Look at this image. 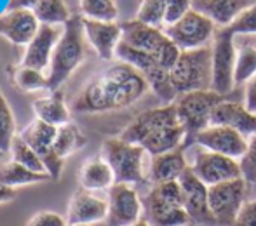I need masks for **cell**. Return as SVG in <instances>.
I'll return each mask as SVG.
<instances>
[{
	"label": "cell",
	"instance_id": "6da1fadb",
	"mask_svg": "<svg viewBox=\"0 0 256 226\" xmlns=\"http://www.w3.org/2000/svg\"><path fill=\"white\" fill-rule=\"evenodd\" d=\"M150 91L146 78L128 63H115L92 77L77 94L72 108L77 113H103L122 110Z\"/></svg>",
	"mask_w": 256,
	"mask_h": 226
},
{
	"label": "cell",
	"instance_id": "7a4b0ae2",
	"mask_svg": "<svg viewBox=\"0 0 256 226\" xmlns=\"http://www.w3.org/2000/svg\"><path fill=\"white\" fill-rule=\"evenodd\" d=\"M84 24L82 16L75 14L64 23L63 33L54 47L51 66L48 73V91H58L64 82L70 78V75L82 64L86 57V44H84Z\"/></svg>",
	"mask_w": 256,
	"mask_h": 226
},
{
	"label": "cell",
	"instance_id": "3957f363",
	"mask_svg": "<svg viewBox=\"0 0 256 226\" xmlns=\"http://www.w3.org/2000/svg\"><path fill=\"white\" fill-rule=\"evenodd\" d=\"M171 82L176 92L186 94L211 91L212 85V47L204 45L192 51H182L171 70Z\"/></svg>",
	"mask_w": 256,
	"mask_h": 226
},
{
	"label": "cell",
	"instance_id": "277c9868",
	"mask_svg": "<svg viewBox=\"0 0 256 226\" xmlns=\"http://www.w3.org/2000/svg\"><path fill=\"white\" fill-rule=\"evenodd\" d=\"M122 28V42L129 44L131 47H136L140 51H145L152 54L158 63L169 71L176 64L182 51L178 45L166 35L164 30L152 24L142 23L138 19L124 21L120 23Z\"/></svg>",
	"mask_w": 256,
	"mask_h": 226
},
{
	"label": "cell",
	"instance_id": "5b68a950",
	"mask_svg": "<svg viewBox=\"0 0 256 226\" xmlns=\"http://www.w3.org/2000/svg\"><path fill=\"white\" fill-rule=\"evenodd\" d=\"M225 99L226 96H222L214 91L186 92V94H180L176 98V112H178V118L186 132L183 148L192 146L194 138L211 125L212 112Z\"/></svg>",
	"mask_w": 256,
	"mask_h": 226
},
{
	"label": "cell",
	"instance_id": "8992f818",
	"mask_svg": "<svg viewBox=\"0 0 256 226\" xmlns=\"http://www.w3.org/2000/svg\"><path fill=\"white\" fill-rule=\"evenodd\" d=\"M145 148L132 145L120 138L104 139L102 146V157L110 164L115 174V183L138 185L145 183Z\"/></svg>",
	"mask_w": 256,
	"mask_h": 226
},
{
	"label": "cell",
	"instance_id": "52a82bcc",
	"mask_svg": "<svg viewBox=\"0 0 256 226\" xmlns=\"http://www.w3.org/2000/svg\"><path fill=\"white\" fill-rule=\"evenodd\" d=\"M115 56L122 63H128L132 68H136L146 78L150 89L160 98V101L164 105H171V103L176 101L178 92H176L174 85L171 82V71L162 66L152 54L140 51L136 47H131L129 44L120 40V44L117 45V51H115Z\"/></svg>",
	"mask_w": 256,
	"mask_h": 226
},
{
	"label": "cell",
	"instance_id": "ba28073f",
	"mask_svg": "<svg viewBox=\"0 0 256 226\" xmlns=\"http://www.w3.org/2000/svg\"><path fill=\"white\" fill-rule=\"evenodd\" d=\"M212 85L211 91L226 96L234 91V68H236V33L226 28H218L212 38Z\"/></svg>",
	"mask_w": 256,
	"mask_h": 226
},
{
	"label": "cell",
	"instance_id": "9c48e42d",
	"mask_svg": "<svg viewBox=\"0 0 256 226\" xmlns=\"http://www.w3.org/2000/svg\"><path fill=\"white\" fill-rule=\"evenodd\" d=\"M246 179L237 178L209 186V209L222 226H234L246 200Z\"/></svg>",
	"mask_w": 256,
	"mask_h": 226
},
{
	"label": "cell",
	"instance_id": "30bf717a",
	"mask_svg": "<svg viewBox=\"0 0 256 226\" xmlns=\"http://www.w3.org/2000/svg\"><path fill=\"white\" fill-rule=\"evenodd\" d=\"M164 31L178 45L180 51H192L204 47L211 38H214L216 24L204 14L190 9L182 19L168 26Z\"/></svg>",
	"mask_w": 256,
	"mask_h": 226
},
{
	"label": "cell",
	"instance_id": "8fae6325",
	"mask_svg": "<svg viewBox=\"0 0 256 226\" xmlns=\"http://www.w3.org/2000/svg\"><path fill=\"white\" fill-rule=\"evenodd\" d=\"M56 134H58L56 125L48 124V122L40 120L37 117L20 132V138L32 150H35L38 153V157L42 159L46 171L52 178V181H58L61 178V171H63L64 166V160L58 159L52 153V145H54V139H56Z\"/></svg>",
	"mask_w": 256,
	"mask_h": 226
},
{
	"label": "cell",
	"instance_id": "7c38bea8",
	"mask_svg": "<svg viewBox=\"0 0 256 226\" xmlns=\"http://www.w3.org/2000/svg\"><path fill=\"white\" fill-rule=\"evenodd\" d=\"M143 200L132 185L115 183L108 190L106 226H132L142 221Z\"/></svg>",
	"mask_w": 256,
	"mask_h": 226
},
{
	"label": "cell",
	"instance_id": "4fadbf2b",
	"mask_svg": "<svg viewBox=\"0 0 256 226\" xmlns=\"http://www.w3.org/2000/svg\"><path fill=\"white\" fill-rule=\"evenodd\" d=\"M190 169L208 186H214L220 185V183L230 181V179L242 178L239 160L222 155V153L209 152V150H204L200 146L197 150L196 159H194Z\"/></svg>",
	"mask_w": 256,
	"mask_h": 226
},
{
	"label": "cell",
	"instance_id": "5bb4252c",
	"mask_svg": "<svg viewBox=\"0 0 256 226\" xmlns=\"http://www.w3.org/2000/svg\"><path fill=\"white\" fill-rule=\"evenodd\" d=\"M182 124L178 118V112H176V105H164L160 108H152L146 112L140 113L124 131L120 132L118 138L124 139L132 145H142L148 136L154 132L160 131V129L168 127V125Z\"/></svg>",
	"mask_w": 256,
	"mask_h": 226
},
{
	"label": "cell",
	"instance_id": "9a60e30c",
	"mask_svg": "<svg viewBox=\"0 0 256 226\" xmlns=\"http://www.w3.org/2000/svg\"><path fill=\"white\" fill-rule=\"evenodd\" d=\"M248 143L250 141L234 129L225 127V125H209L194 138L192 145L240 160L248 150Z\"/></svg>",
	"mask_w": 256,
	"mask_h": 226
},
{
	"label": "cell",
	"instance_id": "2e32d148",
	"mask_svg": "<svg viewBox=\"0 0 256 226\" xmlns=\"http://www.w3.org/2000/svg\"><path fill=\"white\" fill-rule=\"evenodd\" d=\"M178 181L183 190V207H185L190 221L199 225L216 223L214 216L209 209V186L204 185L190 167L183 172Z\"/></svg>",
	"mask_w": 256,
	"mask_h": 226
},
{
	"label": "cell",
	"instance_id": "e0dca14e",
	"mask_svg": "<svg viewBox=\"0 0 256 226\" xmlns=\"http://www.w3.org/2000/svg\"><path fill=\"white\" fill-rule=\"evenodd\" d=\"M106 214H108V200L100 199L98 195H94V192L78 188L72 195L70 202H68L66 223L72 226L75 225L92 226L106 220Z\"/></svg>",
	"mask_w": 256,
	"mask_h": 226
},
{
	"label": "cell",
	"instance_id": "ac0fdd59",
	"mask_svg": "<svg viewBox=\"0 0 256 226\" xmlns=\"http://www.w3.org/2000/svg\"><path fill=\"white\" fill-rule=\"evenodd\" d=\"M38 28L40 23L30 9L6 10L0 14V35L14 45H28Z\"/></svg>",
	"mask_w": 256,
	"mask_h": 226
},
{
	"label": "cell",
	"instance_id": "d6986e66",
	"mask_svg": "<svg viewBox=\"0 0 256 226\" xmlns=\"http://www.w3.org/2000/svg\"><path fill=\"white\" fill-rule=\"evenodd\" d=\"M82 24H84L86 38L94 47L96 54L104 61L114 59L117 45L122 40L120 23L117 21L108 23V21H94L82 17Z\"/></svg>",
	"mask_w": 256,
	"mask_h": 226
},
{
	"label": "cell",
	"instance_id": "ffe728a7",
	"mask_svg": "<svg viewBox=\"0 0 256 226\" xmlns=\"http://www.w3.org/2000/svg\"><path fill=\"white\" fill-rule=\"evenodd\" d=\"M61 33H63V31L58 30L54 24H40V28H38L34 40L24 49L23 59H21L20 64L35 68V70H40V71L49 68L51 66V57H52L54 47H56Z\"/></svg>",
	"mask_w": 256,
	"mask_h": 226
},
{
	"label": "cell",
	"instance_id": "44dd1931",
	"mask_svg": "<svg viewBox=\"0 0 256 226\" xmlns=\"http://www.w3.org/2000/svg\"><path fill=\"white\" fill-rule=\"evenodd\" d=\"M145 221L150 226H190V218L185 207L172 206L155 193L152 188L143 199Z\"/></svg>",
	"mask_w": 256,
	"mask_h": 226
},
{
	"label": "cell",
	"instance_id": "7402d4cb",
	"mask_svg": "<svg viewBox=\"0 0 256 226\" xmlns=\"http://www.w3.org/2000/svg\"><path fill=\"white\" fill-rule=\"evenodd\" d=\"M211 125H225L240 132L244 138H253L256 136V113L240 103L225 99L212 112Z\"/></svg>",
	"mask_w": 256,
	"mask_h": 226
},
{
	"label": "cell",
	"instance_id": "603a6c76",
	"mask_svg": "<svg viewBox=\"0 0 256 226\" xmlns=\"http://www.w3.org/2000/svg\"><path fill=\"white\" fill-rule=\"evenodd\" d=\"M253 3V0H192V9L220 28H226Z\"/></svg>",
	"mask_w": 256,
	"mask_h": 226
},
{
	"label": "cell",
	"instance_id": "cb8c5ba5",
	"mask_svg": "<svg viewBox=\"0 0 256 226\" xmlns=\"http://www.w3.org/2000/svg\"><path fill=\"white\" fill-rule=\"evenodd\" d=\"M188 167L190 166L186 164L185 148L180 146V148L172 150V152L152 157L148 178L154 185L168 183V181H178V179L182 178V174L188 169Z\"/></svg>",
	"mask_w": 256,
	"mask_h": 226
},
{
	"label": "cell",
	"instance_id": "d4e9b609",
	"mask_svg": "<svg viewBox=\"0 0 256 226\" xmlns=\"http://www.w3.org/2000/svg\"><path fill=\"white\" fill-rule=\"evenodd\" d=\"M78 183L80 188L89 192H102V190H110L115 185V174L110 164L102 155L91 157L78 169Z\"/></svg>",
	"mask_w": 256,
	"mask_h": 226
},
{
	"label": "cell",
	"instance_id": "484cf974",
	"mask_svg": "<svg viewBox=\"0 0 256 226\" xmlns=\"http://www.w3.org/2000/svg\"><path fill=\"white\" fill-rule=\"evenodd\" d=\"M34 112L37 118H40V120L48 122L51 125H56V127L70 122V110H68L66 103H64V96L61 89L51 92L46 98L35 99Z\"/></svg>",
	"mask_w": 256,
	"mask_h": 226
},
{
	"label": "cell",
	"instance_id": "4316f807",
	"mask_svg": "<svg viewBox=\"0 0 256 226\" xmlns=\"http://www.w3.org/2000/svg\"><path fill=\"white\" fill-rule=\"evenodd\" d=\"M44 181H52V178L46 172H35L26 169L21 164L9 160V162L0 166V183H4L6 186L16 188V186H26V185H35V183H44Z\"/></svg>",
	"mask_w": 256,
	"mask_h": 226
},
{
	"label": "cell",
	"instance_id": "83f0119b",
	"mask_svg": "<svg viewBox=\"0 0 256 226\" xmlns=\"http://www.w3.org/2000/svg\"><path fill=\"white\" fill-rule=\"evenodd\" d=\"M88 139L80 132V129L75 124L68 122L64 125L58 127V134L52 145V153L61 160H66L70 155H74L75 152H78L80 148H84Z\"/></svg>",
	"mask_w": 256,
	"mask_h": 226
},
{
	"label": "cell",
	"instance_id": "f1b7e54d",
	"mask_svg": "<svg viewBox=\"0 0 256 226\" xmlns=\"http://www.w3.org/2000/svg\"><path fill=\"white\" fill-rule=\"evenodd\" d=\"M7 73H9L12 84L23 92H35L49 87L48 75H44V71L40 70H35V68L18 64L14 68H7Z\"/></svg>",
	"mask_w": 256,
	"mask_h": 226
},
{
	"label": "cell",
	"instance_id": "f546056e",
	"mask_svg": "<svg viewBox=\"0 0 256 226\" xmlns=\"http://www.w3.org/2000/svg\"><path fill=\"white\" fill-rule=\"evenodd\" d=\"M34 14L40 24H61L70 19V10H68L64 0H38L34 7Z\"/></svg>",
	"mask_w": 256,
	"mask_h": 226
},
{
	"label": "cell",
	"instance_id": "4dcf8cb0",
	"mask_svg": "<svg viewBox=\"0 0 256 226\" xmlns=\"http://www.w3.org/2000/svg\"><path fill=\"white\" fill-rule=\"evenodd\" d=\"M256 75V47L242 45L237 47L236 68H234V82L236 85L248 84Z\"/></svg>",
	"mask_w": 256,
	"mask_h": 226
},
{
	"label": "cell",
	"instance_id": "1f68e13d",
	"mask_svg": "<svg viewBox=\"0 0 256 226\" xmlns=\"http://www.w3.org/2000/svg\"><path fill=\"white\" fill-rule=\"evenodd\" d=\"M80 16L94 21L114 23L118 17L115 0H80Z\"/></svg>",
	"mask_w": 256,
	"mask_h": 226
},
{
	"label": "cell",
	"instance_id": "d6a6232c",
	"mask_svg": "<svg viewBox=\"0 0 256 226\" xmlns=\"http://www.w3.org/2000/svg\"><path fill=\"white\" fill-rule=\"evenodd\" d=\"M9 153H10V157H12L14 162L21 164V166H24L26 169L35 171V172H46V174H48L46 166H44V162H42L40 157H38V153L35 152V150H32L30 146L20 138V134L14 138Z\"/></svg>",
	"mask_w": 256,
	"mask_h": 226
},
{
	"label": "cell",
	"instance_id": "836d02e7",
	"mask_svg": "<svg viewBox=\"0 0 256 226\" xmlns=\"http://www.w3.org/2000/svg\"><path fill=\"white\" fill-rule=\"evenodd\" d=\"M16 136V122H14L12 110H10L6 96L0 91V152L9 153L10 145Z\"/></svg>",
	"mask_w": 256,
	"mask_h": 226
},
{
	"label": "cell",
	"instance_id": "e575fe53",
	"mask_svg": "<svg viewBox=\"0 0 256 226\" xmlns=\"http://www.w3.org/2000/svg\"><path fill=\"white\" fill-rule=\"evenodd\" d=\"M166 9H168V0H143L136 14V19L160 28L166 17Z\"/></svg>",
	"mask_w": 256,
	"mask_h": 226
},
{
	"label": "cell",
	"instance_id": "d590c367",
	"mask_svg": "<svg viewBox=\"0 0 256 226\" xmlns=\"http://www.w3.org/2000/svg\"><path fill=\"white\" fill-rule=\"evenodd\" d=\"M228 28L236 35H256V2L244 10Z\"/></svg>",
	"mask_w": 256,
	"mask_h": 226
},
{
	"label": "cell",
	"instance_id": "8d00e7d4",
	"mask_svg": "<svg viewBox=\"0 0 256 226\" xmlns=\"http://www.w3.org/2000/svg\"><path fill=\"white\" fill-rule=\"evenodd\" d=\"M240 171H242V178L248 183H256V136L250 139L248 143V150L242 155V159L239 160Z\"/></svg>",
	"mask_w": 256,
	"mask_h": 226
},
{
	"label": "cell",
	"instance_id": "74e56055",
	"mask_svg": "<svg viewBox=\"0 0 256 226\" xmlns=\"http://www.w3.org/2000/svg\"><path fill=\"white\" fill-rule=\"evenodd\" d=\"M192 9V0H168V9H166L164 23L168 26L174 24Z\"/></svg>",
	"mask_w": 256,
	"mask_h": 226
},
{
	"label": "cell",
	"instance_id": "f35d334b",
	"mask_svg": "<svg viewBox=\"0 0 256 226\" xmlns=\"http://www.w3.org/2000/svg\"><path fill=\"white\" fill-rule=\"evenodd\" d=\"M26 226H68V223L66 218H63L61 214L52 211H40L28 220Z\"/></svg>",
	"mask_w": 256,
	"mask_h": 226
},
{
	"label": "cell",
	"instance_id": "ab89813d",
	"mask_svg": "<svg viewBox=\"0 0 256 226\" xmlns=\"http://www.w3.org/2000/svg\"><path fill=\"white\" fill-rule=\"evenodd\" d=\"M234 226H256V199L244 204Z\"/></svg>",
	"mask_w": 256,
	"mask_h": 226
},
{
	"label": "cell",
	"instance_id": "60d3db41",
	"mask_svg": "<svg viewBox=\"0 0 256 226\" xmlns=\"http://www.w3.org/2000/svg\"><path fill=\"white\" fill-rule=\"evenodd\" d=\"M244 106L250 112L256 113V75L246 84V92H244Z\"/></svg>",
	"mask_w": 256,
	"mask_h": 226
},
{
	"label": "cell",
	"instance_id": "b9f144b4",
	"mask_svg": "<svg viewBox=\"0 0 256 226\" xmlns=\"http://www.w3.org/2000/svg\"><path fill=\"white\" fill-rule=\"evenodd\" d=\"M38 0H9L7 3V10H18V9H30L34 10V7L37 5Z\"/></svg>",
	"mask_w": 256,
	"mask_h": 226
},
{
	"label": "cell",
	"instance_id": "7bdbcfd3",
	"mask_svg": "<svg viewBox=\"0 0 256 226\" xmlns=\"http://www.w3.org/2000/svg\"><path fill=\"white\" fill-rule=\"evenodd\" d=\"M16 199V190L10 188V186H6L4 183H0V204L10 202V200Z\"/></svg>",
	"mask_w": 256,
	"mask_h": 226
},
{
	"label": "cell",
	"instance_id": "ee69618b",
	"mask_svg": "<svg viewBox=\"0 0 256 226\" xmlns=\"http://www.w3.org/2000/svg\"><path fill=\"white\" fill-rule=\"evenodd\" d=\"M132 226H150V225L146 223L145 220H142V221H138V223H136V225H132Z\"/></svg>",
	"mask_w": 256,
	"mask_h": 226
},
{
	"label": "cell",
	"instance_id": "f6af8a7d",
	"mask_svg": "<svg viewBox=\"0 0 256 226\" xmlns=\"http://www.w3.org/2000/svg\"><path fill=\"white\" fill-rule=\"evenodd\" d=\"M4 155H6V153H4V152H0V159H2Z\"/></svg>",
	"mask_w": 256,
	"mask_h": 226
},
{
	"label": "cell",
	"instance_id": "bcb514c9",
	"mask_svg": "<svg viewBox=\"0 0 256 226\" xmlns=\"http://www.w3.org/2000/svg\"><path fill=\"white\" fill-rule=\"evenodd\" d=\"M68 226H72V225H68ZM75 226H84V225H75Z\"/></svg>",
	"mask_w": 256,
	"mask_h": 226
},
{
	"label": "cell",
	"instance_id": "7dc6e473",
	"mask_svg": "<svg viewBox=\"0 0 256 226\" xmlns=\"http://www.w3.org/2000/svg\"><path fill=\"white\" fill-rule=\"evenodd\" d=\"M254 186H256V183H254Z\"/></svg>",
	"mask_w": 256,
	"mask_h": 226
}]
</instances>
